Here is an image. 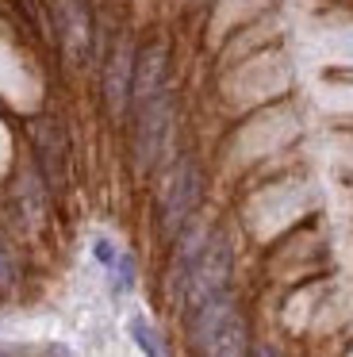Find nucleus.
Returning a JSON list of instances; mask_svg holds the SVG:
<instances>
[{
    "label": "nucleus",
    "instance_id": "1",
    "mask_svg": "<svg viewBox=\"0 0 353 357\" xmlns=\"http://www.w3.org/2000/svg\"><path fill=\"white\" fill-rule=\"evenodd\" d=\"M230 265H234V254H230V238L223 231L207 234L204 250H200L196 265H192L188 280H184V292L181 303L188 311H196L200 303L215 300V296L227 292V280H230Z\"/></svg>",
    "mask_w": 353,
    "mask_h": 357
},
{
    "label": "nucleus",
    "instance_id": "2",
    "mask_svg": "<svg viewBox=\"0 0 353 357\" xmlns=\"http://www.w3.org/2000/svg\"><path fill=\"white\" fill-rule=\"evenodd\" d=\"M204 192V177H200V165L192 158H176V165L169 169L165 185H161V234L176 238L184 231V223L192 219Z\"/></svg>",
    "mask_w": 353,
    "mask_h": 357
},
{
    "label": "nucleus",
    "instance_id": "3",
    "mask_svg": "<svg viewBox=\"0 0 353 357\" xmlns=\"http://www.w3.org/2000/svg\"><path fill=\"white\" fill-rule=\"evenodd\" d=\"M169 131H173V96L161 93V96H153L146 108H138V123H135L138 169H153V165H158V158L165 154Z\"/></svg>",
    "mask_w": 353,
    "mask_h": 357
},
{
    "label": "nucleus",
    "instance_id": "4",
    "mask_svg": "<svg viewBox=\"0 0 353 357\" xmlns=\"http://www.w3.org/2000/svg\"><path fill=\"white\" fill-rule=\"evenodd\" d=\"M35 150H38V173H43L46 188L61 192L69 177V142L54 119H38L35 123Z\"/></svg>",
    "mask_w": 353,
    "mask_h": 357
},
{
    "label": "nucleus",
    "instance_id": "5",
    "mask_svg": "<svg viewBox=\"0 0 353 357\" xmlns=\"http://www.w3.org/2000/svg\"><path fill=\"white\" fill-rule=\"evenodd\" d=\"M54 16H58V35L69 66H84L92 50V24L81 0H54Z\"/></svg>",
    "mask_w": 353,
    "mask_h": 357
},
{
    "label": "nucleus",
    "instance_id": "6",
    "mask_svg": "<svg viewBox=\"0 0 353 357\" xmlns=\"http://www.w3.org/2000/svg\"><path fill=\"white\" fill-rule=\"evenodd\" d=\"M165 47L161 43H150V47L138 50L135 58V77H130V100L138 104V108H146V104L153 100V96L165 93Z\"/></svg>",
    "mask_w": 353,
    "mask_h": 357
},
{
    "label": "nucleus",
    "instance_id": "7",
    "mask_svg": "<svg viewBox=\"0 0 353 357\" xmlns=\"http://www.w3.org/2000/svg\"><path fill=\"white\" fill-rule=\"evenodd\" d=\"M234 315H238V307H234V300H230L227 292H223V296H215V300H207V303H200V307L188 315V334H192V346H196V349H204L207 342H211L215 334H219V331H223V326H227Z\"/></svg>",
    "mask_w": 353,
    "mask_h": 357
},
{
    "label": "nucleus",
    "instance_id": "8",
    "mask_svg": "<svg viewBox=\"0 0 353 357\" xmlns=\"http://www.w3.org/2000/svg\"><path fill=\"white\" fill-rule=\"evenodd\" d=\"M130 77H135V58H130V50L119 43L112 62H107V73H104V96H107L115 116L123 112V104H127V96H130Z\"/></svg>",
    "mask_w": 353,
    "mask_h": 357
},
{
    "label": "nucleus",
    "instance_id": "9",
    "mask_svg": "<svg viewBox=\"0 0 353 357\" xmlns=\"http://www.w3.org/2000/svg\"><path fill=\"white\" fill-rule=\"evenodd\" d=\"M15 211H20V219L27 227H38L43 215H46L43 185H38V177H31V173H23V177L15 181Z\"/></svg>",
    "mask_w": 353,
    "mask_h": 357
},
{
    "label": "nucleus",
    "instance_id": "10",
    "mask_svg": "<svg viewBox=\"0 0 353 357\" xmlns=\"http://www.w3.org/2000/svg\"><path fill=\"white\" fill-rule=\"evenodd\" d=\"M246 338H250V334H246V319L234 315L200 354L204 357H246Z\"/></svg>",
    "mask_w": 353,
    "mask_h": 357
},
{
    "label": "nucleus",
    "instance_id": "11",
    "mask_svg": "<svg viewBox=\"0 0 353 357\" xmlns=\"http://www.w3.org/2000/svg\"><path fill=\"white\" fill-rule=\"evenodd\" d=\"M127 331H130V338H135V346L142 349L146 357H169V349H165V338H161L158 331H153L146 319H130L127 323Z\"/></svg>",
    "mask_w": 353,
    "mask_h": 357
},
{
    "label": "nucleus",
    "instance_id": "12",
    "mask_svg": "<svg viewBox=\"0 0 353 357\" xmlns=\"http://www.w3.org/2000/svg\"><path fill=\"white\" fill-rule=\"evenodd\" d=\"M112 273H115V292H127V288H135V257L130 254H119V261L112 265Z\"/></svg>",
    "mask_w": 353,
    "mask_h": 357
},
{
    "label": "nucleus",
    "instance_id": "13",
    "mask_svg": "<svg viewBox=\"0 0 353 357\" xmlns=\"http://www.w3.org/2000/svg\"><path fill=\"white\" fill-rule=\"evenodd\" d=\"M12 284H15V257L8 250V242L0 238V292H8Z\"/></svg>",
    "mask_w": 353,
    "mask_h": 357
},
{
    "label": "nucleus",
    "instance_id": "14",
    "mask_svg": "<svg viewBox=\"0 0 353 357\" xmlns=\"http://www.w3.org/2000/svg\"><path fill=\"white\" fill-rule=\"evenodd\" d=\"M92 257H96L100 265H107V269L119 261V254H115V246H112L107 238H96V242H92Z\"/></svg>",
    "mask_w": 353,
    "mask_h": 357
},
{
    "label": "nucleus",
    "instance_id": "15",
    "mask_svg": "<svg viewBox=\"0 0 353 357\" xmlns=\"http://www.w3.org/2000/svg\"><path fill=\"white\" fill-rule=\"evenodd\" d=\"M250 357H280V349L269 346V342H261V346H253V354H250Z\"/></svg>",
    "mask_w": 353,
    "mask_h": 357
}]
</instances>
